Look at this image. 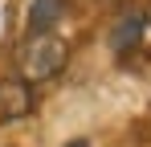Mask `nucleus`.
<instances>
[{"instance_id": "f257e3e1", "label": "nucleus", "mask_w": 151, "mask_h": 147, "mask_svg": "<svg viewBox=\"0 0 151 147\" xmlns=\"http://www.w3.org/2000/svg\"><path fill=\"white\" fill-rule=\"evenodd\" d=\"M65 61H70V45H65V37L61 33H29L21 49H17V78L33 86V82H49L57 74L65 70Z\"/></svg>"}, {"instance_id": "f03ea898", "label": "nucleus", "mask_w": 151, "mask_h": 147, "mask_svg": "<svg viewBox=\"0 0 151 147\" xmlns=\"http://www.w3.org/2000/svg\"><path fill=\"white\" fill-rule=\"evenodd\" d=\"M33 110V86H25L21 78H4L0 82V122L25 119Z\"/></svg>"}, {"instance_id": "7ed1b4c3", "label": "nucleus", "mask_w": 151, "mask_h": 147, "mask_svg": "<svg viewBox=\"0 0 151 147\" xmlns=\"http://www.w3.org/2000/svg\"><path fill=\"white\" fill-rule=\"evenodd\" d=\"M143 37H147V29H143V12H127L123 21L114 24V33H110V49H114L119 57H131L135 49L143 45Z\"/></svg>"}, {"instance_id": "20e7f679", "label": "nucleus", "mask_w": 151, "mask_h": 147, "mask_svg": "<svg viewBox=\"0 0 151 147\" xmlns=\"http://www.w3.org/2000/svg\"><path fill=\"white\" fill-rule=\"evenodd\" d=\"M65 12V0H33L29 4V33H49Z\"/></svg>"}, {"instance_id": "39448f33", "label": "nucleus", "mask_w": 151, "mask_h": 147, "mask_svg": "<svg viewBox=\"0 0 151 147\" xmlns=\"http://www.w3.org/2000/svg\"><path fill=\"white\" fill-rule=\"evenodd\" d=\"M143 29H147V37H151V8L143 12Z\"/></svg>"}, {"instance_id": "423d86ee", "label": "nucleus", "mask_w": 151, "mask_h": 147, "mask_svg": "<svg viewBox=\"0 0 151 147\" xmlns=\"http://www.w3.org/2000/svg\"><path fill=\"white\" fill-rule=\"evenodd\" d=\"M70 147H86V139H74V143H70Z\"/></svg>"}]
</instances>
